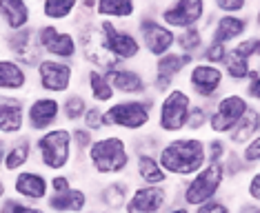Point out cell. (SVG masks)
<instances>
[{"mask_svg": "<svg viewBox=\"0 0 260 213\" xmlns=\"http://www.w3.org/2000/svg\"><path fill=\"white\" fill-rule=\"evenodd\" d=\"M134 153L129 147V138L114 131L96 135L91 149L87 151V171L98 180H114L127 178L132 173Z\"/></svg>", "mask_w": 260, "mask_h": 213, "instance_id": "6da1fadb", "label": "cell"}, {"mask_svg": "<svg viewBox=\"0 0 260 213\" xmlns=\"http://www.w3.org/2000/svg\"><path fill=\"white\" fill-rule=\"evenodd\" d=\"M158 162L174 182L187 180L207 164L205 138L203 135L182 133L176 138H167L158 149Z\"/></svg>", "mask_w": 260, "mask_h": 213, "instance_id": "7a4b0ae2", "label": "cell"}, {"mask_svg": "<svg viewBox=\"0 0 260 213\" xmlns=\"http://www.w3.org/2000/svg\"><path fill=\"white\" fill-rule=\"evenodd\" d=\"M158 98L147 93L145 98H118L116 102L105 106V129L127 138L153 129Z\"/></svg>", "mask_w": 260, "mask_h": 213, "instance_id": "3957f363", "label": "cell"}, {"mask_svg": "<svg viewBox=\"0 0 260 213\" xmlns=\"http://www.w3.org/2000/svg\"><path fill=\"white\" fill-rule=\"evenodd\" d=\"M224 187H227V178H224L222 164H211L207 162L198 173H193L187 180H180L174 185V200L189 209H198L211 200L220 198Z\"/></svg>", "mask_w": 260, "mask_h": 213, "instance_id": "277c9868", "label": "cell"}, {"mask_svg": "<svg viewBox=\"0 0 260 213\" xmlns=\"http://www.w3.org/2000/svg\"><path fill=\"white\" fill-rule=\"evenodd\" d=\"M34 160L38 169L47 175L64 173L74 167V145H72V129L60 124L56 129L40 133L34 138Z\"/></svg>", "mask_w": 260, "mask_h": 213, "instance_id": "5b68a950", "label": "cell"}, {"mask_svg": "<svg viewBox=\"0 0 260 213\" xmlns=\"http://www.w3.org/2000/svg\"><path fill=\"white\" fill-rule=\"evenodd\" d=\"M98 45L114 64H138L145 56L143 45L132 25H118L109 20H96Z\"/></svg>", "mask_w": 260, "mask_h": 213, "instance_id": "8992f818", "label": "cell"}, {"mask_svg": "<svg viewBox=\"0 0 260 213\" xmlns=\"http://www.w3.org/2000/svg\"><path fill=\"white\" fill-rule=\"evenodd\" d=\"M193 106V98L182 85H176L171 91L158 98L156 114H153V131H158L165 140L182 135L187 129V118Z\"/></svg>", "mask_w": 260, "mask_h": 213, "instance_id": "52a82bcc", "label": "cell"}, {"mask_svg": "<svg viewBox=\"0 0 260 213\" xmlns=\"http://www.w3.org/2000/svg\"><path fill=\"white\" fill-rule=\"evenodd\" d=\"M31 74H34V89L38 93L62 98L78 87L80 67L78 62H62V60H54V58H43Z\"/></svg>", "mask_w": 260, "mask_h": 213, "instance_id": "ba28073f", "label": "cell"}, {"mask_svg": "<svg viewBox=\"0 0 260 213\" xmlns=\"http://www.w3.org/2000/svg\"><path fill=\"white\" fill-rule=\"evenodd\" d=\"M156 7L158 5H149V7L140 9L138 18L132 25L140 45H143V53L149 60H156V58L176 49V31H171L167 25L158 20Z\"/></svg>", "mask_w": 260, "mask_h": 213, "instance_id": "9c48e42d", "label": "cell"}, {"mask_svg": "<svg viewBox=\"0 0 260 213\" xmlns=\"http://www.w3.org/2000/svg\"><path fill=\"white\" fill-rule=\"evenodd\" d=\"M251 104L249 100L242 96L240 89L224 91L216 102L209 104V122H207V133L209 135H220L227 138L234 131V127L242 118L249 114Z\"/></svg>", "mask_w": 260, "mask_h": 213, "instance_id": "30bf717a", "label": "cell"}, {"mask_svg": "<svg viewBox=\"0 0 260 213\" xmlns=\"http://www.w3.org/2000/svg\"><path fill=\"white\" fill-rule=\"evenodd\" d=\"M224 85H227V78H224L222 67H214L203 60H196L185 74V89L193 98V102L200 104L216 102L227 91Z\"/></svg>", "mask_w": 260, "mask_h": 213, "instance_id": "8fae6325", "label": "cell"}, {"mask_svg": "<svg viewBox=\"0 0 260 213\" xmlns=\"http://www.w3.org/2000/svg\"><path fill=\"white\" fill-rule=\"evenodd\" d=\"M36 38L45 58H54L62 62H78L80 60V47L72 27L49 25V22H38Z\"/></svg>", "mask_w": 260, "mask_h": 213, "instance_id": "7c38bea8", "label": "cell"}, {"mask_svg": "<svg viewBox=\"0 0 260 213\" xmlns=\"http://www.w3.org/2000/svg\"><path fill=\"white\" fill-rule=\"evenodd\" d=\"M196 62V58L191 56H185L180 51H169L165 56L151 60V67H149V89L156 98L165 96L167 91H171L176 85L180 82V78H185L187 69Z\"/></svg>", "mask_w": 260, "mask_h": 213, "instance_id": "4fadbf2b", "label": "cell"}, {"mask_svg": "<svg viewBox=\"0 0 260 213\" xmlns=\"http://www.w3.org/2000/svg\"><path fill=\"white\" fill-rule=\"evenodd\" d=\"M207 14H209L207 0H169V3H162L156 7L158 20L176 33L193 27H203Z\"/></svg>", "mask_w": 260, "mask_h": 213, "instance_id": "5bb4252c", "label": "cell"}, {"mask_svg": "<svg viewBox=\"0 0 260 213\" xmlns=\"http://www.w3.org/2000/svg\"><path fill=\"white\" fill-rule=\"evenodd\" d=\"M25 124L29 135H40L49 129H56L62 124L60 114V98L45 96V93H31L27 96V109H25Z\"/></svg>", "mask_w": 260, "mask_h": 213, "instance_id": "9a60e30c", "label": "cell"}, {"mask_svg": "<svg viewBox=\"0 0 260 213\" xmlns=\"http://www.w3.org/2000/svg\"><path fill=\"white\" fill-rule=\"evenodd\" d=\"M0 45H3V49H5V56L20 62L22 67H27L29 71L36 69V64L45 58L43 51H40L38 38H36V25L22 29V31L3 33L0 36Z\"/></svg>", "mask_w": 260, "mask_h": 213, "instance_id": "2e32d148", "label": "cell"}, {"mask_svg": "<svg viewBox=\"0 0 260 213\" xmlns=\"http://www.w3.org/2000/svg\"><path fill=\"white\" fill-rule=\"evenodd\" d=\"M105 74L118 98H145L151 93L149 74L138 64H114Z\"/></svg>", "mask_w": 260, "mask_h": 213, "instance_id": "e0dca14e", "label": "cell"}, {"mask_svg": "<svg viewBox=\"0 0 260 213\" xmlns=\"http://www.w3.org/2000/svg\"><path fill=\"white\" fill-rule=\"evenodd\" d=\"M9 189L11 195H16L22 202L45 204V200L49 198V175L38 167H27L11 175Z\"/></svg>", "mask_w": 260, "mask_h": 213, "instance_id": "ac0fdd59", "label": "cell"}, {"mask_svg": "<svg viewBox=\"0 0 260 213\" xmlns=\"http://www.w3.org/2000/svg\"><path fill=\"white\" fill-rule=\"evenodd\" d=\"M174 202V187H145L134 185L122 213H165Z\"/></svg>", "mask_w": 260, "mask_h": 213, "instance_id": "d6986e66", "label": "cell"}, {"mask_svg": "<svg viewBox=\"0 0 260 213\" xmlns=\"http://www.w3.org/2000/svg\"><path fill=\"white\" fill-rule=\"evenodd\" d=\"M251 33V16H218L214 18L209 27H207V40L211 43H220L224 47H234L242 38Z\"/></svg>", "mask_w": 260, "mask_h": 213, "instance_id": "ffe728a7", "label": "cell"}, {"mask_svg": "<svg viewBox=\"0 0 260 213\" xmlns=\"http://www.w3.org/2000/svg\"><path fill=\"white\" fill-rule=\"evenodd\" d=\"M134 191V180L132 178H114V180H103L91 193V204L98 209L111 211V213H122L129 195Z\"/></svg>", "mask_w": 260, "mask_h": 213, "instance_id": "44dd1931", "label": "cell"}, {"mask_svg": "<svg viewBox=\"0 0 260 213\" xmlns=\"http://www.w3.org/2000/svg\"><path fill=\"white\" fill-rule=\"evenodd\" d=\"M25 109H27L25 96L0 93V138L14 140L18 135L27 133Z\"/></svg>", "mask_w": 260, "mask_h": 213, "instance_id": "7402d4cb", "label": "cell"}, {"mask_svg": "<svg viewBox=\"0 0 260 213\" xmlns=\"http://www.w3.org/2000/svg\"><path fill=\"white\" fill-rule=\"evenodd\" d=\"M76 89H80V91L89 98L91 104H98V106H103V109L118 100L107 74H105L103 69H96V67H82L80 69L78 87Z\"/></svg>", "mask_w": 260, "mask_h": 213, "instance_id": "603a6c76", "label": "cell"}, {"mask_svg": "<svg viewBox=\"0 0 260 213\" xmlns=\"http://www.w3.org/2000/svg\"><path fill=\"white\" fill-rule=\"evenodd\" d=\"M34 74L9 56H0V93L9 96H31Z\"/></svg>", "mask_w": 260, "mask_h": 213, "instance_id": "cb8c5ba5", "label": "cell"}, {"mask_svg": "<svg viewBox=\"0 0 260 213\" xmlns=\"http://www.w3.org/2000/svg\"><path fill=\"white\" fill-rule=\"evenodd\" d=\"M132 180L134 185L145 187H169L171 178L165 173V169L158 162L156 153H136L132 164Z\"/></svg>", "mask_w": 260, "mask_h": 213, "instance_id": "d4e9b609", "label": "cell"}, {"mask_svg": "<svg viewBox=\"0 0 260 213\" xmlns=\"http://www.w3.org/2000/svg\"><path fill=\"white\" fill-rule=\"evenodd\" d=\"M0 27L3 33L34 27V7L27 0H0Z\"/></svg>", "mask_w": 260, "mask_h": 213, "instance_id": "484cf974", "label": "cell"}, {"mask_svg": "<svg viewBox=\"0 0 260 213\" xmlns=\"http://www.w3.org/2000/svg\"><path fill=\"white\" fill-rule=\"evenodd\" d=\"M45 209L49 213H85L91 209V193L85 187L76 185L72 191L60 193V195H49L45 200Z\"/></svg>", "mask_w": 260, "mask_h": 213, "instance_id": "4316f807", "label": "cell"}, {"mask_svg": "<svg viewBox=\"0 0 260 213\" xmlns=\"http://www.w3.org/2000/svg\"><path fill=\"white\" fill-rule=\"evenodd\" d=\"M34 162V135L22 133L18 138L9 140L7 145V156H5L3 173L16 175L18 171L31 167Z\"/></svg>", "mask_w": 260, "mask_h": 213, "instance_id": "83f0119b", "label": "cell"}, {"mask_svg": "<svg viewBox=\"0 0 260 213\" xmlns=\"http://www.w3.org/2000/svg\"><path fill=\"white\" fill-rule=\"evenodd\" d=\"M140 14V5L136 0H96V20H109L118 25H129Z\"/></svg>", "mask_w": 260, "mask_h": 213, "instance_id": "f1b7e54d", "label": "cell"}, {"mask_svg": "<svg viewBox=\"0 0 260 213\" xmlns=\"http://www.w3.org/2000/svg\"><path fill=\"white\" fill-rule=\"evenodd\" d=\"M40 22L64 27L67 22H74L78 14V0H43L36 5Z\"/></svg>", "mask_w": 260, "mask_h": 213, "instance_id": "f546056e", "label": "cell"}, {"mask_svg": "<svg viewBox=\"0 0 260 213\" xmlns=\"http://www.w3.org/2000/svg\"><path fill=\"white\" fill-rule=\"evenodd\" d=\"M89 106H91L89 98H87L80 89H74L67 96H62L60 98V114H62L64 127H76V124H80Z\"/></svg>", "mask_w": 260, "mask_h": 213, "instance_id": "4dcf8cb0", "label": "cell"}, {"mask_svg": "<svg viewBox=\"0 0 260 213\" xmlns=\"http://www.w3.org/2000/svg\"><path fill=\"white\" fill-rule=\"evenodd\" d=\"M253 67H256V64H253L251 60H247L242 53H238L234 47H229V56H227V60H224V64H222V71H224L227 82H232V85H236V87H242L247 80L251 78Z\"/></svg>", "mask_w": 260, "mask_h": 213, "instance_id": "1f68e13d", "label": "cell"}, {"mask_svg": "<svg viewBox=\"0 0 260 213\" xmlns=\"http://www.w3.org/2000/svg\"><path fill=\"white\" fill-rule=\"evenodd\" d=\"M260 133V122H258V111L256 106H251L249 114L234 127V131L227 135V142L232 149H242L249 140H253Z\"/></svg>", "mask_w": 260, "mask_h": 213, "instance_id": "d6a6232c", "label": "cell"}, {"mask_svg": "<svg viewBox=\"0 0 260 213\" xmlns=\"http://www.w3.org/2000/svg\"><path fill=\"white\" fill-rule=\"evenodd\" d=\"M205 45H207V31L203 27H193V29H187V31L176 33V51L196 58V60Z\"/></svg>", "mask_w": 260, "mask_h": 213, "instance_id": "836d02e7", "label": "cell"}, {"mask_svg": "<svg viewBox=\"0 0 260 213\" xmlns=\"http://www.w3.org/2000/svg\"><path fill=\"white\" fill-rule=\"evenodd\" d=\"M69 129H72V145H74V167L87 164V151L91 149L96 135L89 129L82 127V124H76V127H69Z\"/></svg>", "mask_w": 260, "mask_h": 213, "instance_id": "e575fe53", "label": "cell"}, {"mask_svg": "<svg viewBox=\"0 0 260 213\" xmlns=\"http://www.w3.org/2000/svg\"><path fill=\"white\" fill-rule=\"evenodd\" d=\"M222 171H224L227 182H232V185H238L240 180H245V178L251 173V169L245 164V160H242L238 149H229L227 158L222 160Z\"/></svg>", "mask_w": 260, "mask_h": 213, "instance_id": "d590c367", "label": "cell"}, {"mask_svg": "<svg viewBox=\"0 0 260 213\" xmlns=\"http://www.w3.org/2000/svg\"><path fill=\"white\" fill-rule=\"evenodd\" d=\"M162 142H165L162 135L158 131H153V129H149V131L129 138V147H132L134 156H136V153H158V149H160Z\"/></svg>", "mask_w": 260, "mask_h": 213, "instance_id": "8d00e7d4", "label": "cell"}, {"mask_svg": "<svg viewBox=\"0 0 260 213\" xmlns=\"http://www.w3.org/2000/svg\"><path fill=\"white\" fill-rule=\"evenodd\" d=\"M207 122H209V104L193 102L191 111H189V118H187V129H185V133L203 135V133L207 131Z\"/></svg>", "mask_w": 260, "mask_h": 213, "instance_id": "74e56055", "label": "cell"}, {"mask_svg": "<svg viewBox=\"0 0 260 213\" xmlns=\"http://www.w3.org/2000/svg\"><path fill=\"white\" fill-rule=\"evenodd\" d=\"M229 149H232V147H229L227 138H220V135H207V138H205L207 162H211V164H222V160L227 158Z\"/></svg>", "mask_w": 260, "mask_h": 213, "instance_id": "f35d334b", "label": "cell"}, {"mask_svg": "<svg viewBox=\"0 0 260 213\" xmlns=\"http://www.w3.org/2000/svg\"><path fill=\"white\" fill-rule=\"evenodd\" d=\"M227 56H229V47L207 40V45L203 47V51H200L198 60H203L207 64H214V67H222L224 60H227Z\"/></svg>", "mask_w": 260, "mask_h": 213, "instance_id": "ab89813d", "label": "cell"}, {"mask_svg": "<svg viewBox=\"0 0 260 213\" xmlns=\"http://www.w3.org/2000/svg\"><path fill=\"white\" fill-rule=\"evenodd\" d=\"M209 7L218 16H242L251 11V5H247L245 0H214Z\"/></svg>", "mask_w": 260, "mask_h": 213, "instance_id": "60d3db41", "label": "cell"}, {"mask_svg": "<svg viewBox=\"0 0 260 213\" xmlns=\"http://www.w3.org/2000/svg\"><path fill=\"white\" fill-rule=\"evenodd\" d=\"M0 213H49V211L43 204H29L18 200L16 195H7L0 202Z\"/></svg>", "mask_w": 260, "mask_h": 213, "instance_id": "b9f144b4", "label": "cell"}, {"mask_svg": "<svg viewBox=\"0 0 260 213\" xmlns=\"http://www.w3.org/2000/svg\"><path fill=\"white\" fill-rule=\"evenodd\" d=\"M80 124L85 129H89L93 135H103L105 131H107V129H105V109L98 106V104H91L89 109H87V114H85V118H82Z\"/></svg>", "mask_w": 260, "mask_h": 213, "instance_id": "7bdbcfd3", "label": "cell"}, {"mask_svg": "<svg viewBox=\"0 0 260 213\" xmlns=\"http://www.w3.org/2000/svg\"><path fill=\"white\" fill-rule=\"evenodd\" d=\"M234 49L242 53L247 60H251L253 64H260V36L258 33H249L247 38H242L240 43L234 45Z\"/></svg>", "mask_w": 260, "mask_h": 213, "instance_id": "ee69618b", "label": "cell"}, {"mask_svg": "<svg viewBox=\"0 0 260 213\" xmlns=\"http://www.w3.org/2000/svg\"><path fill=\"white\" fill-rule=\"evenodd\" d=\"M74 187H76V180H74V173H69V171L49 175V195L67 193V191H72Z\"/></svg>", "mask_w": 260, "mask_h": 213, "instance_id": "f6af8a7d", "label": "cell"}, {"mask_svg": "<svg viewBox=\"0 0 260 213\" xmlns=\"http://www.w3.org/2000/svg\"><path fill=\"white\" fill-rule=\"evenodd\" d=\"M242 198L260 204V169H253L251 173L242 180Z\"/></svg>", "mask_w": 260, "mask_h": 213, "instance_id": "bcb514c9", "label": "cell"}, {"mask_svg": "<svg viewBox=\"0 0 260 213\" xmlns=\"http://www.w3.org/2000/svg\"><path fill=\"white\" fill-rule=\"evenodd\" d=\"M240 151V156H242V160H245V164L249 167L251 171L253 169H260V133L256 135L253 140H249L247 142L242 149H238Z\"/></svg>", "mask_w": 260, "mask_h": 213, "instance_id": "7dc6e473", "label": "cell"}, {"mask_svg": "<svg viewBox=\"0 0 260 213\" xmlns=\"http://www.w3.org/2000/svg\"><path fill=\"white\" fill-rule=\"evenodd\" d=\"M240 91H242V96L249 100L251 106H260V71H258V67H253L251 78L242 85Z\"/></svg>", "mask_w": 260, "mask_h": 213, "instance_id": "c3c4849f", "label": "cell"}, {"mask_svg": "<svg viewBox=\"0 0 260 213\" xmlns=\"http://www.w3.org/2000/svg\"><path fill=\"white\" fill-rule=\"evenodd\" d=\"M193 213H234V206L224 195H220V198H216V200H211V202L193 209Z\"/></svg>", "mask_w": 260, "mask_h": 213, "instance_id": "681fc988", "label": "cell"}, {"mask_svg": "<svg viewBox=\"0 0 260 213\" xmlns=\"http://www.w3.org/2000/svg\"><path fill=\"white\" fill-rule=\"evenodd\" d=\"M234 206V213H260V204L251 202L247 198H238L236 202H232Z\"/></svg>", "mask_w": 260, "mask_h": 213, "instance_id": "f907efd6", "label": "cell"}, {"mask_svg": "<svg viewBox=\"0 0 260 213\" xmlns=\"http://www.w3.org/2000/svg\"><path fill=\"white\" fill-rule=\"evenodd\" d=\"M249 16H251V33L260 36V3L253 5L251 11H249Z\"/></svg>", "mask_w": 260, "mask_h": 213, "instance_id": "816d5d0a", "label": "cell"}, {"mask_svg": "<svg viewBox=\"0 0 260 213\" xmlns=\"http://www.w3.org/2000/svg\"><path fill=\"white\" fill-rule=\"evenodd\" d=\"M165 213H193L191 209H189V206H185V204H180L178 200H174V202H171L169 206H167V211Z\"/></svg>", "mask_w": 260, "mask_h": 213, "instance_id": "f5cc1de1", "label": "cell"}, {"mask_svg": "<svg viewBox=\"0 0 260 213\" xmlns=\"http://www.w3.org/2000/svg\"><path fill=\"white\" fill-rule=\"evenodd\" d=\"M7 195H9V182L5 180V175H3V173H0V202H3V200L7 198Z\"/></svg>", "mask_w": 260, "mask_h": 213, "instance_id": "db71d44e", "label": "cell"}, {"mask_svg": "<svg viewBox=\"0 0 260 213\" xmlns=\"http://www.w3.org/2000/svg\"><path fill=\"white\" fill-rule=\"evenodd\" d=\"M7 145H9V140L0 138V173H3V164H5V156H7Z\"/></svg>", "mask_w": 260, "mask_h": 213, "instance_id": "11a10c76", "label": "cell"}, {"mask_svg": "<svg viewBox=\"0 0 260 213\" xmlns=\"http://www.w3.org/2000/svg\"><path fill=\"white\" fill-rule=\"evenodd\" d=\"M85 213H111V211H105V209H98V206H91V209H87Z\"/></svg>", "mask_w": 260, "mask_h": 213, "instance_id": "9f6ffc18", "label": "cell"}, {"mask_svg": "<svg viewBox=\"0 0 260 213\" xmlns=\"http://www.w3.org/2000/svg\"><path fill=\"white\" fill-rule=\"evenodd\" d=\"M256 111H258V122H260V106H256Z\"/></svg>", "mask_w": 260, "mask_h": 213, "instance_id": "6f0895ef", "label": "cell"}]
</instances>
